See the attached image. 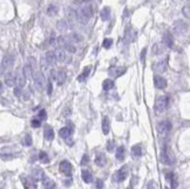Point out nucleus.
Here are the masks:
<instances>
[{
	"instance_id": "1",
	"label": "nucleus",
	"mask_w": 190,
	"mask_h": 189,
	"mask_svg": "<svg viewBox=\"0 0 190 189\" xmlns=\"http://www.w3.org/2000/svg\"><path fill=\"white\" fill-rule=\"evenodd\" d=\"M91 15H92V10H91V7L89 5L80 7L78 9V11L76 12L77 19H78V21L83 25H86L90 21Z\"/></svg>"
},
{
	"instance_id": "2",
	"label": "nucleus",
	"mask_w": 190,
	"mask_h": 189,
	"mask_svg": "<svg viewBox=\"0 0 190 189\" xmlns=\"http://www.w3.org/2000/svg\"><path fill=\"white\" fill-rule=\"evenodd\" d=\"M168 103H169V97L167 95L159 96L156 102H155V111H156V114L163 113L166 109Z\"/></svg>"
},
{
	"instance_id": "3",
	"label": "nucleus",
	"mask_w": 190,
	"mask_h": 189,
	"mask_svg": "<svg viewBox=\"0 0 190 189\" xmlns=\"http://www.w3.org/2000/svg\"><path fill=\"white\" fill-rule=\"evenodd\" d=\"M128 174H129L128 166L124 165L123 167H121L118 171H116V172L113 174V176H112V180H113V182H115V183H122L128 177Z\"/></svg>"
},
{
	"instance_id": "4",
	"label": "nucleus",
	"mask_w": 190,
	"mask_h": 189,
	"mask_svg": "<svg viewBox=\"0 0 190 189\" xmlns=\"http://www.w3.org/2000/svg\"><path fill=\"white\" fill-rule=\"evenodd\" d=\"M32 79L34 81V85L37 89H41L45 85V78L44 75L40 71H34L32 72Z\"/></svg>"
},
{
	"instance_id": "5",
	"label": "nucleus",
	"mask_w": 190,
	"mask_h": 189,
	"mask_svg": "<svg viewBox=\"0 0 190 189\" xmlns=\"http://www.w3.org/2000/svg\"><path fill=\"white\" fill-rule=\"evenodd\" d=\"M59 170H60V172H61L62 174H64L65 176L71 177V174H72V170H73L72 165L68 161H63V162H60Z\"/></svg>"
},
{
	"instance_id": "6",
	"label": "nucleus",
	"mask_w": 190,
	"mask_h": 189,
	"mask_svg": "<svg viewBox=\"0 0 190 189\" xmlns=\"http://www.w3.org/2000/svg\"><path fill=\"white\" fill-rule=\"evenodd\" d=\"M172 128V124L169 121H163L157 125V129L160 134L165 135L168 133Z\"/></svg>"
},
{
	"instance_id": "7",
	"label": "nucleus",
	"mask_w": 190,
	"mask_h": 189,
	"mask_svg": "<svg viewBox=\"0 0 190 189\" xmlns=\"http://www.w3.org/2000/svg\"><path fill=\"white\" fill-rule=\"evenodd\" d=\"M160 161H161V162H163V164L166 165H170L172 164V159H171L169 153L167 151V148L166 147L163 148V150L160 154Z\"/></svg>"
},
{
	"instance_id": "8",
	"label": "nucleus",
	"mask_w": 190,
	"mask_h": 189,
	"mask_svg": "<svg viewBox=\"0 0 190 189\" xmlns=\"http://www.w3.org/2000/svg\"><path fill=\"white\" fill-rule=\"evenodd\" d=\"M21 181L25 189H36V182L31 177H22Z\"/></svg>"
},
{
	"instance_id": "9",
	"label": "nucleus",
	"mask_w": 190,
	"mask_h": 189,
	"mask_svg": "<svg viewBox=\"0 0 190 189\" xmlns=\"http://www.w3.org/2000/svg\"><path fill=\"white\" fill-rule=\"evenodd\" d=\"M154 85H155V88L158 89H163L165 88H166L167 83L163 77L160 75H156L154 77Z\"/></svg>"
},
{
	"instance_id": "10",
	"label": "nucleus",
	"mask_w": 190,
	"mask_h": 189,
	"mask_svg": "<svg viewBox=\"0 0 190 189\" xmlns=\"http://www.w3.org/2000/svg\"><path fill=\"white\" fill-rule=\"evenodd\" d=\"M31 177L35 182H37V181H42V180L44 179L46 176H45L44 171H43L39 167H36V168H34V169L31 170Z\"/></svg>"
},
{
	"instance_id": "11",
	"label": "nucleus",
	"mask_w": 190,
	"mask_h": 189,
	"mask_svg": "<svg viewBox=\"0 0 190 189\" xmlns=\"http://www.w3.org/2000/svg\"><path fill=\"white\" fill-rule=\"evenodd\" d=\"M95 165L100 166V167H103V166H105L107 165V157L106 155L104 153H97L96 154V157H95Z\"/></svg>"
},
{
	"instance_id": "12",
	"label": "nucleus",
	"mask_w": 190,
	"mask_h": 189,
	"mask_svg": "<svg viewBox=\"0 0 190 189\" xmlns=\"http://www.w3.org/2000/svg\"><path fill=\"white\" fill-rule=\"evenodd\" d=\"M15 80H16V75L14 72L13 71H10L8 72L5 76V84L8 85V87H13L14 84H15Z\"/></svg>"
},
{
	"instance_id": "13",
	"label": "nucleus",
	"mask_w": 190,
	"mask_h": 189,
	"mask_svg": "<svg viewBox=\"0 0 190 189\" xmlns=\"http://www.w3.org/2000/svg\"><path fill=\"white\" fill-rule=\"evenodd\" d=\"M166 65H167V61L166 59H163V60H160L158 61L156 64L154 66V70L156 72L158 73H163L166 70Z\"/></svg>"
},
{
	"instance_id": "14",
	"label": "nucleus",
	"mask_w": 190,
	"mask_h": 189,
	"mask_svg": "<svg viewBox=\"0 0 190 189\" xmlns=\"http://www.w3.org/2000/svg\"><path fill=\"white\" fill-rule=\"evenodd\" d=\"M163 43L167 48H172L174 45V39L170 32H166L163 36Z\"/></svg>"
},
{
	"instance_id": "15",
	"label": "nucleus",
	"mask_w": 190,
	"mask_h": 189,
	"mask_svg": "<svg viewBox=\"0 0 190 189\" xmlns=\"http://www.w3.org/2000/svg\"><path fill=\"white\" fill-rule=\"evenodd\" d=\"M44 137H45V139L49 142H51L54 139V131L53 128H51V126H49L48 125H45V127H44Z\"/></svg>"
},
{
	"instance_id": "16",
	"label": "nucleus",
	"mask_w": 190,
	"mask_h": 189,
	"mask_svg": "<svg viewBox=\"0 0 190 189\" xmlns=\"http://www.w3.org/2000/svg\"><path fill=\"white\" fill-rule=\"evenodd\" d=\"M13 65V58L11 55H5L3 60H2V67L4 70H8V68H11Z\"/></svg>"
},
{
	"instance_id": "17",
	"label": "nucleus",
	"mask_w": 190,
	"mask_h": 189,
	"mask_svg": "<svg viewBox=\"0 0 190 189\" xmlns=\"http://www.w3.org/2000/svg\"><path fill=\"white\" fill-rule=\"evenodd\" d=\"M102 130L105 135H108L110 130V122L108 116H105L102 120Z\"/></svg>"
},
{
	"instance_id": "18",
	"label": "nucleus",
	"mask_w": 190,
	"mask_h": 189,
	"mask_svg": "<svg viewBox=\"0 0 190 189\" xmlns=\"http://www.w3.org/2000/svg\"><path fill=\"white\" fill-rule=\"evenodd\" d=\"M91 68H92V67L90 66V65H89V66H87L86 67L84 70H83V71H82V73L78 76V81H80V82H84L86 79L88 78V76L90 75V71H91Z\"/></svg>"
},
{
	"instance_id": "19",
	"label": "nucleus",
	"mask_w": 190,
	"mask_h": 189,
	"mask_svg": "<svg viewBox=\"0 0 190 189\" xmlns=\"http://www.w3.org/2000/svg\"><path fill=\"white\" fill-rule=\"evenodd\" d=\"M126 67H112V68H110L109 70V74L111 75V76H113V77H115V78H117V77H119V76H121V75H123L125 72H126Z\"/></svg>"
},
{
	"instance_id": "20",
	"label": "nucleus",
	"mask_w": 190,
	"mask_h": 189,
	"mask_svg": "<svg viewBox=\"0 0 190 189\" xmlns=\"http://www.w3.org/2000/svg\"><path fill=\"white\" fill-rule=\"evenodd\" d=\"M100 15H101V18H102L103 21H108L110 19V16H111L110 9L108 7L103 8L101 13H100Z\"/></svg>"
},
{
	"instance_id": "21",
	"label": "nucleus",
	"mask_w": 190,
	"mask_h": 189,
	"mask_svg": "<svg viewBox=\"0 0 190 189\" xmlns=\"http://www.w3.org/2000/svg\"><path fill=\"white\" fill-rule=\"evenodd\" d=\"M125 156H126V148L123 145H121L117 149H116V153H115V157L118 161H124L125 159Z\"/></svg>"
},
{
	"instance_id": "22",
	"label": "nucleus",
	"mask_w": 190,
	"mask_h": 189,
	"mask_svg": "<svg viewBox=\"0 0 190 189\" xmlns=\"http://www.w3.org/2000/svg\"><path fill=\"white\" fill-rule=\"evenodd\" d=\"M166 181L170 183L171 188H172V189H176V187L178 186V183H177V180H176L174 174H173V173H171V172H169V173L166 174Z\"/></svg>"
},
{
	"instance_id": "23",
	"label": "nucleus",
	"mask_w": 190,
	"mask_h": 189,
	"mask_svg": "<svg viewBox=\"0 0 190 189\" xmlns=\"http://www.w3.org/2000/svg\"><path fill=\"white\" fill-rule=\"evenodd\" d=\"M42 183H43V186H44L45 189H54V187H55L54 182L48 177H45L44 179H43Z\"/></svg>"
},
{
	"instance_id": "24",
	"label": "nucleus",
	"mask_w": 190,
	"mask_h": 189,
	"mask_svg": "<svg viewBox=\"0 0 190 189\" xmlns=\"http://www.w3.org/2000/svg\"><path fill=\"white\" fill-rule=\"evenodd\" d=\"M81 176H82V180L86 184H90L92 182V179H93L92 174L90 172L89 170H82Z\"/></svg>"
},
{
	"instance_id": "25",
	"label": "nucleus",
	"mask_w": 190,
	"mask_h": 189,
	"mask_svg": "<svg viewBox=\"0 0 190 189\" xmlns=\"http://www.w3.org/2000/svg\"><path fill=\"white\" fill-rule=\"evenodd\" d=\"M45 59H46V61L49 65H53L56 62V58H55L54 53L53 51H51V50L48 51V53H46Z\"/></svg>"
},
{
	"instance_id": "26",
	"label": "nucleus",
	"mask_w": 190,
	"mask_h": 189,
	"mask_svg": "<svg viewBox=\"0 0 190 189\" xmlns=\"http://www.w3.org/2000/svg\"><path fill=\"white\" fill-rule=\"evenodd\" d=\"M67 79V74L65 71H58L57 74H56V81H57V84L58 85H61L65 83Z\"/></svg>"
},
{
	"instance_id": "27",
	"label": "nucleus",
	"mask_w": 190,
	"mask_h": 189,
	"mask_svg": "<svg viewBox=\"0 0 190 189\" xmlns=\"http://www.w3.org/2000/svg\"><path fill=\"white\" fill-rule=\"evenodd\" d=\"M54 55H55L56 60L59 62H62L65 60V53H64L63 49H61V48H58L54 50Z\"/></svg>"
},
{
	"instance_id": "28",
	"label": "nucleus",
	"mask_w": 190,
	"mask_h": 189,
	"mask_svg": "<svg viewBox=\"0 0 190 189\" xmlns=\"http://www.w3.org/2000/svg\"><path fill=\"white\" fill-rule=\"evenodd\" d=\"M132 155L135 158H140L142 156V147L140 144H135L131 148Z\"/></svg>"
},
{
	"instance_id": "29",
	"label": "nucleus",
	"mask_w": 190,
	"mask_h": 189,
	"mask_svg": "<svg viewBox=\"0 0 190 189\" xmlns=\"http://www.w3.org/2000/svg\"><path fill=\"white\" fill-rule=\"evenodd\" d=\"M26 81H27V78H26V76L23 74V72L17 75V78L15 80V82L17 83V85L20 87V88L25 87V85H26Z\"/></svg>"
},
{
	"instance_id": "30",
	"label": "nucleus",
	"mask_w": 190,
	"mask_h": 189,
	"mask_svg": "<svg viewBox=\"0 0 190 189\" xmlns=\"http://www.w3.org/2000/svg\"><path fill=\"white\" fill-rule=\"evenodd\" d=\"M32 72H33V70L30 65H26L23 67V74L26 76V78L27 79L32 78Z\"/></svg>"
},
{
	"instance_id": "31",
	"label": "nucleus",
	"mask_w": 190,
	"mask_h": 189,
	"mask_svg": "<svg viewBox=\"0 0 190 189\" xmlns=\"http://www.w3.org/2000/svg\"><path fill=\"white\" fill-rule=\"evenodd\" d=\"M71 135V130L68 127H63L59 130V136L63 139H67Z\"/></svg>"
},
{
	"instance_id": "32",
	"label": "nucleus",
	"mask_w": 190,
	"mask_h": 189,
	"mask_svg": "<svg viewBox=\"0 0 190 189\" xmlns=\"http://www.w3.org/2000/svg\"><path fill=\"white\" fill-rule=\"evenodd\" d=\"M114 88V82L111 79H106L103 82V89L105 90H110Z\"/></svg>"
},
{
	"instance_id": "33",
	"label": "nucleus",
	"mask_w": 190,
	"mask_h": 189,
	"mask_svg": "<svg viewBox=\"0 0 190 189\" xmlns=\"http://www.w3.org/2000/svg\"><path fill=\"white\" fill-rule=\"evenodd\" d=\"M56 27L57 29L60 31H65L68 29V25L66 21L64 20H60L57 22V25H56Z\"/></svg>"
},
{
	"instance_id": "34",
	"label": "nucleus",
	"mask_w": 190,
	"mask_h": 189,
	"mask_svg": "<svg viewBox=\"0 0 190 189\" xmlns=\"http://www.w3.org/2000/svg\"><path fill=\"white\" fill-rule=\"evenodd\" d=\"M39 160L41 162H43V164H48V162H49V156L48 154L44 151H41L40 154H39Z\"/></svg>"
},
{
	"instance_id": "35",
	"label": "nucleus",
	"mask_w": 190,
	"mask_h": 189,
	"mask_svg": "<svg viewBox=\"0 0 190 189\" xmlns=\"http://www.w3.org/2000/svg\"><path fill=\"white\" fill-rule=\"evenodd\" d=\"M63 49H66L67 50H68V51H70V53H74L75 51H76L75 47L71 44V42H68V41H67V40H66V42H65V45H64V48H63Z\"/></svg>"
},
{
	"instance_id": "36",
	"label": "nucleus",
	"mask_w": 190,
	"mask_h": 189,
	"mask_svg": "<svg viewBox=\"0 0 190 189\" xmlns=\"http://www.w3.org/2000/svg\"><path fill=\"white\" fill-rule=\"evenodd\" d=\"M22 144L26 147H31L32 144V139L30 134H26V136L24 137V139L22 140Z\"/></svg>"
},
{
	"instance_id": "37",
	"label": "nucleus",
	"mask_w": 190,
	"mask_h": 189,
	"mask_svg": "<svg viewBox=\"0 0 190 189\" xmlns=\"http://www.w3.org/2000/svg\"><path fill=\"white\" fill-rule=\"evenodd\" d=\"M68 39H70L71 42L72 43H79L81 41V38H80V35L77 33H71L70 37H68Z\"/></svg>"
},
{
	"instance_id": "38",
	"label": "nucleus",
	"mask_w": 190,
	"mask_h": 189,
	"mask_svg": "<svg viewBox=\"0 0 190 189\" xmlns=\"http://www.w3.org/2000/svg\"><path fill=\"white\" fill-rule=\"evenodd\" d=\"M41 123H42V121H41L40 119H38L37 117H34V118L31 120V122L32 127H34V128L39 127V126L41 125Z\"/></svg>"
},
{
	"instance_id": "39",
	"label": "nucleus",
	"mask_w": 190,
	"mask_h": 189,
	"mask_svg": "<svg viewBox=\"0 0 190 189\" xmlns=\"http://www.w3.org/2000/svg\"><path fill=\"white\" fill-rule=\"evenodd\" d=\"M112 43H113V40H112L111 38H106L103 42V47L108 49L112 46Z\"/></svg>"
},
{
	"instance_id": "40",
	"label": "nucleus",
	"mask_w": 190,
	"mask_h": 189,
	"mask_svg": "<svg viewBox=\"0 0 190 189\" xmlns=\"http://www.w3.org/2000/svg\"><path fill=\"white\" fill-rule=\"evenodd\" d=\"M38 119H40L41 121H45V120L47 119V113H46V110L45 109H41L39 111V113L37 114L36 116Z\"/></svg>"
},
{
	"instance_id": "41",
	"label": "nucleus",
	"mask_w": 190,
	"mask_h": 189,
	"mask_svg": "<svg viewBox=\"0 0 190 189\" xmlns=\"http://www.w3.org/2000/svg\"><path fill=\"white\" fill-rule=\"evenodd\" d=\"M163 50V48L161 46V44H156L153 48H152V53H154L155 54H160Z\"/></svg>"
},
{
	"instance_id": "42",
	"label": "nucleus",
	"mask_w": 190,
	"mask_h": 189,
	"mask_svg": "<svg viewBox=\"0 0 190 189\" xmlns=\"http://www.w3.org/2000/svg\"><path fill=\"white\" fill-rule=\"evenodd\" d=\"M48 13L49 15H55L57 13V8L54 7V6H53V5L49 6V9H48Z\"/></svg>"
},
{
	"instance_id": "43",
	"label": "nucleus",
	"mask_w": 190,
	"mask_h": 189,
	"mask_svg": "<svg viewBox=\"0 0 190 189\" xmlns=\"http://www.w3.org/2000/svg\"><path fill=\"white\" fill-rule=\"evenodd\" d=\"M13 94H14L16 97H20L21 94H22V88L18 87V85H17V87H15L13 89Z\"/></svg>"
},
{
	"instance_id": "44",
	"label": "nucleus",
	"mask_w": 190,
	"mask_h": 189,
	"mask_svg": "<svg viewBox=\"0 0 190 189\" xmlns=\"http://www.w3.org/2000/svg\"><path fill=\"white\" fill-rule=\"evenodd\" d=\"M89 162H90V158H89V156L87 155V154L83 155L82 160H81V165H87L89 164Z\"/></svg>"
},
{
	"instance_id": "45",
	"label": "nucleus",
	"mask_w": 190,
	"mask_h": 189,
	"mask_svg": "<svg viewBox=\"0 0 190 189\" xmlns=\"http://www.w3.org/2000/svg\"><path fill=\"white\" fill-rule=\"evenodd\" d=\"M115 147V144L113 141H108V144H107V149L109 151V152H112V150L114 149Z\"/></svg>"
},
{
	"instance_id": "46",
	"label": "nucleus",
	"mask_w": 190,
	"mask_h": 189,
	"mask_svg": "<svg viewBox=\"0 0 190 189\" xmlns=\"http://www.w3.org/2000/svg\"><path fill=\"white\" fill-rule=\"evenodd\" d=\"M145 55H146V48H144L143 50H142V53H141V54H140V60H141V62H142V63L144 62Z\"/></svg>"
},
{
	"instance_id": "47",
	"label": "nucleus",
	"mask_w": 190,
	"mask_h": 189,
	"mask_svg": "<svg viewBox=\"0 0 190 189\" xmlns=\"http://www.w3.org/2000/svg\"><path fill=\"white\" fill-rule=\"evenodd\" d=\"M104 186H105V184H104V182L102 181V180L98 179L96 181V188L97 189H103Z\"/></svg>"
},
{
	"instance_id": "48",
	"label": "nucleus",
	"mask_w": 190,
	"mask_h": 189,
	"mask_svg": "<svg viewBox=\"0 0 190 189\" xmlns=\"http://www.w3.org/2000/svg\"><path fill=\"white\" fill-rule=\"evenodd\" d=\"M56 74H57V71H56L55 70H51L50 72H49V77H50V79L55 80V79H56Z\"/></svg>"
},
{
	"instance_id": "49",
	"label": "nucleus",
	"mask_w": 190,
	"mask_h": 189,
	"mask_svg": "<svg viewBox=\"0 0 190 189\" xmlns=\"http://www.w3.org/2000/svg\"><path fill=\"white\" fill-rule=\"evenodd\" d=\"M183 13H184V15L186 17V18H189V7L188 6L185 7L183 9Z\"/></svg>"
},
{
	"instance_id": "50",
	"label": "nucleus",
	"mask_w": 190,
	"mask_h": 189,
	"mask_svg": "<svg viewBox=\"0 0 190 189\" xmlns=\"http://www.w3.org/2000/svg\"><path fill=\"white\" fill-rule=\"evenodd\" d=\"M49 43H50V45H51V46L55 45V36H54V34H53V33L51 34V36H50V39H49Z\"/></svg>"
},
{
	"instance_id": "51",
	"label": "nucleus",
	"mask_w": 190,
	"mask_h": 189,
	"mask_svg": "<svg viewBox=\"0 0 190 189\" xmlns=\"http://www.w3.org/2000/svg\"><path fill=\"white\" fill-rule=\"evenodd\" d=\"M51 91H53V85H51L50 82H49V84H48V94H51Z\"/></svg>"
},
{
	"instance_id": "52",
	"label": "nucleus",
	"mask_w": 190,
	"mask_h": 189,
	"mask_svg": "<svg viewBox=\"0 0 190 189\" xmlns=\"http://www.w3.org/2000/svg\"><path fill=\"white\" fill-rule=\"evenodd\" d=\"M4 71H5V70L3 68V67H2V66H0V76H1V75L4 73Z\"/></svg>"
},
{
	"instance_id": "53",
	"label": "nucleus",
	"mask_w": 190,
	"mask_h": 189,
	"mask_svg": "<svg viewBox=\"0 0 190 189\" xmlns=\"http://www.w3.org/2000/svg\"><path fill=\"white\" fill-rule=\"evenodd\" d=\"M3 90H4V89H3V84L0 82V93H2Z\"/></svg>"
},
{
	"instance_id": "54",
	"label": "nucleus",
	"mask_w": 190,
	"mask_h": 189,
	"mask_svg": "<svg viewBox=\"0 0 190 189\" xmlns=\"http://www.w3.org/2000/svg\"><path fill=\"white\" fill-rule=\"evenodd\" d=\"M78 1H81V2H89L90 0H78Z\"/></svg>"
},
{
	"instance_id": "55",
	"label": "nucleus",
	"mask_w": 190,
	"mask_h": 189,
	"mask_svg": "<svg viewBox=\"0 0 190 189\" xmlns=\"http://www.w3.org/2000/svg\"><path fill=\"white\" fill-rule=\"evenodd\" d=\"M126 189H133V188H132V186H128V187H127Z\"/></svg>"
}]
</instances>
